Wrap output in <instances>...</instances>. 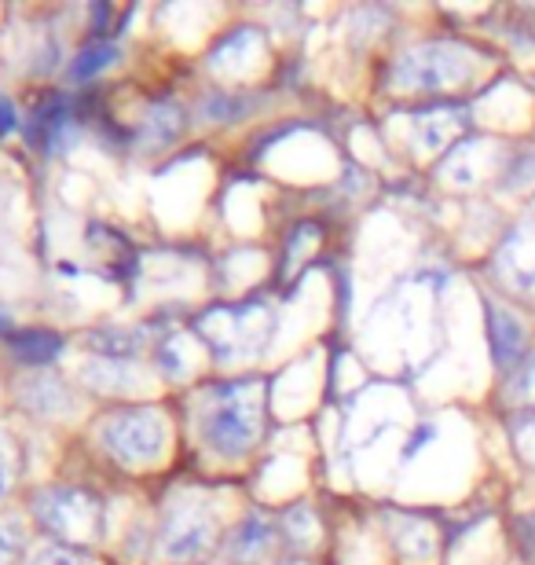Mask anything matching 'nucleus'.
Returning a JSON list of instances; mask_svg holds the SVG:
<instances>
[{
    "label": "nucleus",
    "instance_id": "obj_1",
    "mask_svg": "<svg viewBox=\"0 0 535 565\" xmlns=\"http://www.w3.org/2000/svg\"><path fill=\"white\" fill-rule=\"evenodd\" d=\"M199 429L216 456L243 459L265 429V382L238 379L216 386L206 397Z\"/></svg>",
    "mask_w": 535,
    "mask_h": 565
},
{
    "label": "nucleus",
    "instance_id": "obj_2",
    "mask_svg": "<svg viewBox=\"0 0 535 565\" xmlns=\"http://www.w3.org/2000/svg\"><path fill=\"white\" fill-rule=\"evenodd\" d=\"M477 71V52L459 38L418 41L404 49L385 71V82L400 93H451Z\"/></svg>",
    "mask_w": 535,
    "mask_h": 565
},
{
    "label": "nucleus",
    "instance_id": "obj_3",
    "mask_svg": "<svg viewBox=\"0 0 535 565\" xmlns=\"http://www.w3.org/2000/svg\"><path fill=\"white\" fill-rule=\"evenodd\" d=\"M199 334L216 353V360H246L265 353V345L276 334V316L268 305H227L213 309L199 320Z\"/></svg>",
    "mask_w": 535,
    "mask_h": 565
},
{
    "label": "nucleus",
    "instance_id": "obj_4",
    "mask_svg": "<svg viewBox=\"0 0 535 565\" xmlns=\"http://www.w3.org/2000/svg\"><path fill=\"white\" fill-rule=\"evenodd\" d=\"M33 514L55 540H66V544H93L104 533V503L88 489H71V484L41 489L33 495Z\"/></svg>",
    "mask_w": 535,
    "mask_h": 565
},
{
    "label": "nucleus",
    "instance_id": "obj_5",
    "mask_svg": "<svg viewBox=\"0 0 535 565\" xmlns=\"http://www.w3.org/2000/svg\"><path fill=\"white\" fill-rule=\"evenodd\" d=\"M99 440H104L107 456L118 459L121 467H151V462L162 459L169 426L158 408H129L110 415L99 426Z\"/></svg>",
    "mask_w": 535,
    "mask_h": 565
},
{
    "label": "nucleus",
    "instance_id": "obj_6",
    "mask_svg": "<svg viewBox=\"0 0 535 565\" xmlns=\"http://www.w3.org/2000/svg\"><path fill=\"white\" fill-rule=\"evenodd\" d=\"M488 273L499 282V290L514 294V298H535V217L517 221L514 228L499 239Z\"/></svg>",
    "mask_w": 535,
    "mask_h": 565
},
{
    "label": "nucleus",
    "instance_id": "obj_7",
    "mask_svg": "<svg viewBox=\"0 0 535 565\" xmlns=\"http://www.w3.org/2000/svg\"><path fill=\"white\" fill-rule=\"evenodd\" d=\"M216 544V514L202 500H180L169 507L162 525V551L169 558L210 555Z\"/></svg>",
    "mask_w": 535,
    "mask_h": 565
},
{
    "label": "nucleus",
    "instance_id": "obj_8",
    "mask_svg": "<svg viewBox=\"0 0 535 565\" xmlns=\"http://www.w3.org/2000/svg\"><path fill=\"white\" fill-rule=\"evenodd\" d=\"M484 320H488V342H492V360L499 371H514L525 360V327L506 305L484 298Z\"/></svg>",
    "mask_w": 535,
    "mask_h": 565
},
{
    "label": "nucleus",
    "instance_id": "obj_9",
    "mask_svg": "<svg viewBox=\"0 0 535 565\" xmlns=\"http://www.w3.org/2000/svg\"><path fill=\"white\" fill-rule=\"evenodd\" d=\"M470 126V110L466 107H432V110H422V115L415 118V129H411V143L415 151H443L459 132Z\"/></svg>",
    "mask_w": 535,
    "mask_h": 565
},
{
    "label": "nucleus",
    "instance_id": "obj_10",
    "mask_svg": "<svg viewBox=\"0 0 535 565\" xmlns=\"http://www.w3.org/2000/svg\"><path fill=\"white\" fill-rule=\"evenodd\" d=\"M385 522H389L393 547L400 558L426 562V558L437 555V536H432V529L426 525V518L407 514V511H389L385 514Z\"/></svg>",
    "mask_w": 535,
    "mask_h": 565
},
{
    "label": "nucleus",
    "instance_id": "obj_11",
    "mask_svg": "<svg viewBox=\"0 0 535 565\" xmlns=\"http://www.w3.org/2000/svg\"><path fill=\"white\" fill-rule=\"evenodd\" d=\"M276 544V525L265 514H246L232 533H227V555L235 562H257L265 558Z\"/></svg>",
    "mask_w": 535,
    "mask_h": 565
},
{
    "label": "nucleus",
    "instance_id": "obj_12",
    "mask_svg": "<svg viewBox=\"0 0 535 565\" xmlns=\"http://www.w3.org/2000/svg\"><path fill=\"white\" fill-rule=\"evenodd\" d=\"M19 401L26 404V408H30L33 415H44V419H52V415L74 412L71 390H66L63 382H60V379H52V375H38V379L22 382Z\"/></svg>",
    "mask_w": 535,
    "mask_h": 565
},
{
    "label": "nucleus",
    "instance_id": "obj_13",
    "mask_svg": "<svg viewBox=\"0 0 535 565\" xmlns=\"http://www.w3.org/2000/svg\"><path fill=\"white\" fill-rule=\"evenodd\" d=\"M188 126V115L184 107L173 104V99H158V104L147 110L143 126H140V137L147 147H154V151H162V147L176 143L180 132Z\"/></svg>",
    "mask_w": 535,
    "mask_h": 565
},
{
    "label": "nucleus",
    "instance_id": "obj_14",
    "mask_svg": "<svg viewBox=\"0 0 535 565\" xmlns=\"http://www.w3.org/2000/svg\"><path fill=\"white\" fill-rule=\"evenodd\" d=\"M143 342L147 338L140 331H121V327H104V331H93L85 338L88 353L96 360H110V364H132Z\"/></svg>",
    "mask_w": 535,
    "mask_h": 565
},
{
    "label": "nucleus",
    "instance_id": "obj_15",
    "mask_svg": "<svg viewBox=\"0 0 535 565\" xmlns=\"http://www.w3.org/2000/svg\"><path fill=\"white\" fill-rule=\"evenodd\" d=\"M8 342H11V353H15V360H22V364H33V367L52 364V360L63 353V338L55 331H44V327L11 331Z\"/></svg>",
    "mask_w": 535,
    "mask_h": 565
},
{
    "label": "nucleus",
    "instance_id": "obj_16",
    "mask_svg": "<svg viewBox=\"0 0 535 565\" xmlns=\"http://www.w3.org/2000/svg\"><path fill=\"white\" fill-rule=\"evenodd\" d=\"M82 379L93 382L96 390H140L143 386V371H136L132 364H110V360H93L82 367Z\"/></svg>",
    "mask_w": 535,
    "mask_h": 565
},
{
    "label": "nucleus",
    "instance_id": "obj_17",
    "mask_svg": "<svg viewBox=\"0 0 535 565\" xmlns=\"http://www.w3.org/2000/svg\"><path fill=\"white\" fill-rule=\"evenodd\" d=\"M260 52V30H235L227 33V38L221 41V49H216L210 55V66L213 71H227V66L243 63V60H254V55Z\"/></svg>",
    "mask_w": 535,
    "mask_h": 565
},
{
    "label": "nucleus",
    "instance_id": "obj_18",
    "mask_svg": "<svg viewBox=\"0 0 535 565\" xmlns=\"http://www.w3.org/2000/svg\"><path fill=\"white\" fill-rule=\"evenodd\" d=\"M503 401L510 404V408H528V412H535V356H525L506 375Z\"/></svg>",
    "mask_w": 535,
    "mask_h": 565
},
{
    "label": "nucleus",
    "instance_id": "obj_19",
    "mask_svg": "<svg viewBox=\"0 0 535 565\" xmlns=\"http://www.w3.org/2000/svg\"><path fill=\"white\" fill-rule=\"evenodd\" d=\"M535 180V151L521 147V151H510L503 158V169H499V191H521Z\"/></svg>",
    "mask_w": 535,
    "mask_h": 565
},
{
    "label": "nucleus",
    "instance_id": "obj_20",
    "mask_svg": "<svg viewBox=\"0 0 535 565\" xmlns=\"http://www.w3.org/2000/svg\"><path fill=\"white\" fill-rule=\"evenodd\" d=\"M114 60H118V44H107V41L88 44L85 52H77V60L71 66V77L74 82H88V77L104 74L107 66H114Z\"/></svg>",
    "mask_w": 535,
    "mask_h": 565
},
{
    "label": "nucleus",
    "instance_id": "obj_21",
    "mask_svg": "<svg viewBox=\"0 0 535 565\" xmlns=\"http://www.w3.org/2000/svg\"><path fill=\"white\" fill-rule=\"evenodd\" d=\"M282 529H287V540L293 547H309L315 533H320V522H315L309 503H298L293 511H287V518H282Z\"/></svg>",
    "mask_w": 535,
    "mask_h": 565
},
{
    "label": "nucleus",
    "instance_id": "obj_22",
    "mask_svg": "<svg viewBox=\"0 0 535 565\" xmlns=\"http://www.w3.org/2000/svg\"><path fill=\"white\" fill-rule=\"evenodd\" d=\"M26 547V525L15 514H0V565H15Z\"/></svg>",
    "mask_w": 535,
    "mask_h": 565
},
{
    "label": "nucleus",
    "instance_id": "obj_23",
    "mask_svg": "<svg viewBox=\"0 0 535 565\" xmlns=\"http://www.w3.org/2000/svg\"><path fill=\"white\" fill-rule=\"evenodd\" d=\"M26 565H96L93 558L85 555L82 547H71V544H49L41 547Z\"/></svg>",
    "mask_w": 535,
    "mask_h": 565
},
{
    "label": "nucleus",
    "instance_id": "obj_24",
    "mask_svg": "<svg viewBox=\"0 0 535 565\" xmlns=\"http://www.w3.org/2000/svg\"><path fill=\"white\" fill-rule=\"evenodd\" d=\"M249 107H254V104H249L246 96L216 93V96H210V104H206V118L210 121H238Z\"/></svg>",
    "mask_w": 535,
    "mask_h": 565
},
{
    "label": "nucleus",
    "instance_id": "obj_25",
    "mask_svg": "<svg viewBox=\"0 0 535 565\" xmlns=\"http://www.w3.org/2000/svg\"><path fill=\"white\" fill-rule=\"evenodd\" d=\"M510 434H514V445H517V456L535 467V412H525L517 415L514 423H510Z\"/></svg>",
    "mask_w": 535,
    "mask_h": 565
},
{
    "label": "nucleus",
    "instance_id": "obj_26",
    "mask_svg": "<svg viewBox=\"0 0 535 565\" xmlns=\"http://www.w3.org/2000/svg\"><path fill=\"white\" fill-rule=\"evenodd\" d=\"M514 540H517L521 558H525L528 565H535V511L514 518Z\"/></svg>",
    "mask_w": 535,
    "mask_h": 565
},
{
    "label": "nucleus",
    "instance_id": "obj_27",
    "mask_svg": "<svg viewBox=\"0 0 535 565\" xmlns=\"http://www.w3.org/2000/svg\"><path fill=\"white\" fill-rule=\"evenodd\" d=\"M15 467H19V456H15V445L0 434V495H8L11 481H15Z\"/></svg>",
    "mask_w": 535,
    "mask_h": 565
},
{
    "label": "nucleus",
    "instance_id": "obj_28",
    "mask_svg": "<svg viewBox=\"0 0 535 565\" xmlns=\"http://www.w3.org/2000/svg\"><path fill=\"white\" fill-rule=\"evenodd\" d=\"M15 126H19V110H15V104H11L4 93H0V137H11Z\"/></svg>",
    "mask_w": 535,
    "mask_h": 565
},
{
    "label": "nucleus",
    "instance_id": "obj_29",
    "mask_svg": "<svg viewBox=\"0 0 535 565\" xmlns=\"http://www.w3.org/2000/svg\"><path fill=\"white\" fill-rule=\"evenodd\" d=\"M432 434H437V429H432V426H422V429H418V434L411 437V445H407V456H415V451H418V448H426V445H422V440H429Z\"/></svg>",
    "mask_w": 535,
    "mask_h": 565
},
{
    "label": "nucleus",
    "instance_id": "obj_30",
    "mask_svg": "<svg viewBox=\"0 0 535 565\" xmlns=\"http://www.w3.org/2000/svg\"><path fill=\"white\" fill-rule=\"evenodd\" d=\"M8 331H11V316L0 309V334H8Z\"/></svg>",
    "mask_w": 535,
    "mask_h": 565
},
{
    "label": "nucleus",
    "instance_id": "obj_31",
    "mask_svg": "<svg viewBox=\"0 0 535 565\" xmlns=\"http://www.w3.org/2000/svg\"><path fill=\"white\" fill-rule=\"evenodd\" d=\"M279 565H309V562H301V558H290V562H279Z\"/></svg>",
    "mask_w": 535,
    "mask_h": 565
}]
</instances>
